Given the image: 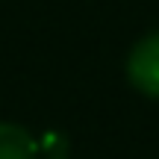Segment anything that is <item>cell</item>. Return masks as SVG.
<instances>
[{
    "mask_svg": "<svg viewBox=\"0 0 159 159\" xmlns=\"http://www.w3.org/2000/svg\"><path fill=\"white\" fill-rule=\"evenodd\" d=\"M41 148H47L50 153L56 150V156H59V153L65 150V142H62V139L56 136V133H47V136H44V142H41Z\"/></svg>",
    "mask_w": 159,
    "mask_h": 159,
    "instance_id": "3",
    "label": "cell"
},
{
    "mask_svg": "<svg viewBox=\"0 0 159 159\" xmlns=\"http://www.w3.org/2000/svg\"><path fill=\"white\" fill-rule=\"evenodd\" d=\"M39 144L24 127L0 121V159H33Z\"/></svg>",
    "mask_w": 159,
    "mask_h": 159,
    "instance_id": "2",
    "label": "cell"
},
{
    "mask_svg": "<svg viewBox=\"0 0 159 159\" xmlns=\"http://www.w3.org/2000/svg\"><path fill=\"white\" fill-rule=\"evenodd\" d=\"M127 77L142 94L159 97V33L142 39L127 59Z\"/></svg>",
    "mask_w": 159,
    "mask_h": 159,
    "instance_id": "1",
    "label": "cell"
}]
</instances>
